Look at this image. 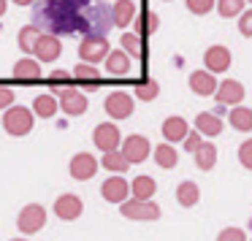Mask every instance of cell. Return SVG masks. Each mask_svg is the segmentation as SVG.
<instances>
[{"label": "cell", "instance_id": "6da1fadb", "mask_svg": "<svg viewBox=\"0 0 252 241\" xmlns=\"http://www.w3.org/2000/svg\"><path fill=\"white\" fill-rule=\"evenodd\" d=\"M33 25L52 35H106L114 28V14L103 0H38Z\"/></svg>", "mask_w": 252, "mask_h": 241}, {"label": "cell", "instance_id": "7a4b0ae2", "mask_svg": "<svg viewBox=\"0 0 252 241\" xmlns=\"http://www.w3.org/2000/svg\"><path fill=\"white\" fill-rule=\"evenodd\" d=\"M33 125H35V114L28 106H11V109L3 111V130H6L8 136L22 138L33 130Z\"/></svg>", "mask_w": 252, "mask_h": 241}, {"label": "cell", "instance_id": "3957f363", "mask_svg": "<svg viewBox=\"0 0 252 241\" xmlns=\"http://www.w3.org/2000/svg\"><path fill=\"white\" fill-rule=\"evenodd\" d=\"M111 55V46L106 35H84L82 44H79V60L90 62V65H98L106 62V57Z\"/></svg>", "mask_w": 252, "mask_h": 241}, {"label": "cell", "instance_id": "277c9868", "mask_svg": "<svg viewBox=\"0 0 252 241\" xmlns=\"http://www.w3.org/2000/svg\"><path fill=\"white\" fill-rule=\"evenodd\" d=\"M120 214L125 219H133V222H158L160 219V206L155 201H136V198H130V201H125L120 206Z\"/></svg>", "mask_w": 252, "mask_h": 241}, {"label": "cell", "instance_id": "5b68a950", "mask_svg": "<svg viewBox=\"0 0 252 241\" xmlns=\"http://www.w3.org/2000/svg\"><path fill=\"white\" fill-rule=\"evenodd\" d=\"M46 225V209L41 203H28L22 206V211L17 214V228L22 236H33L38 230H44Z\"/></svg>", "mask_w": 252, "mask_h": 241}, {"label": "cell", "instance_id": "8992f818", "mask_svg": "<svg viewBox=\"0 0 252 241\" xmlns=\"http://www.w3.org/2000/svg\"><path fill=\"white\" fill-rule=\"evenodd\" d=\"M122 133L120 127L114 125V122H100L98 127L93 130V144L100 149V152H117V149H122Z\"/></svg>", "mask_w": 252, "mask_h": 241}, {"label": "cell", "instance_id": "52a82bcc", "mask_svg": "<svg viewBox=\"0 0 252 241\" xmlns=\"http://www.w3.org/2000/svg\"><path fill=\"white\" fill-rule=\"evenodd\" d=\"M100 163L95 160V154L90 152H79L71 157V163H68V174H71V179L76 181H90L95 174H98Z\"/></svg>", "mask_w": 252, "mask_h": 241}, {"label": "cell", "instance_id": "ba28073f", "mask_svg": "<svg viewBox=\"0 0 252 241\" xmlns=\"http://www.w3.org/2000/svg\"><path fill=\"white\" fill-rule=\"evenodd\" d=\"M103 109H106V114L111 117V122L127 120V117L133 114V95L130 92H122V90H114V92L106 95Z\"/></svg>", "mask_w": 252, "mask_h": 241}, {"label": "cell", "instance_id": "9c48e42d", "mask_svg": "<svg viewBox=\"0 0 252 241\" xmlns=\"http://www.w3.org/2000/svg\"><path fill=\"white\" fill-rule=\"evenodd\" d=\"M122 154H125L127 160H130V165L133 163H144V160L149 157V154L155 152L152 149V144H149V138L147 136H138V133H133V136H127L125 141H122V149H120Z\"/></svg>", "mask_w": 252, "mask_h": 241}, {"label": "cell", "instance_id": "30bf717a", "mask_svg": "<svg viewBox=\"0 0 252 241\" xmlns=\"http://www.w3.org/2000/svg\"><path fill=\"white\" fill-rule=\"evenodd\" d=\"M57 95H60V109L65 111L68 117H82L84 111H87V106H90L87 95H84L82 90H76V87H63Z\"/></svg>", "mask_w": 252, "mask_h": 241}, {"label": "cell", "instance_id": "8fae6325", "mask_svg": "<svg viewBox=\"0 0 252 241\" xmlns=\"http://www.w3.org/2000/svg\"><path fill=\"white\" fill-rule=\"evenodd\" d=\"M100 195H103V201L122 206L125 201H130V181H125L122 176H117V174L109 176V179L100 184Z\"/></svg>", "mask_w": 252, "mask_h": 241}, {"label": "cell", "instance_id": "7c38bea8", "mask_svg": "<svg viewBox=\"0 0 252 241\" xmlns=\"http://www.w3.org/2000/svg\"><path fill=\"white\" fill-rule=\"evenodd\" d=\"M52 209H55L57 219H63V222H73V219L82 217L84 203H82V198L73 195V192H63V195L55 201V206H52Z\"/></svg>", "mask_w": 252, "mask_h": 241}, {"label": "cell", "instance_id": "4fadbf2b", "mask_svg": "<svg viewBox=\"0 0 252 241\" xmlns=\"http://www.w3.org/2000/svg\"><path fill=\"white\" fill-rule=\"evenodd\" d=\"M230 62H233V57H230V49L222 44H214L206 49V55H203V65H206V71H212L214 76L217 73H225L230 68Z\"/></svg>", "mask_w": 252, "mask_h": 241}, {"label": "cell", "instance_id": "5bb4252c", "mask_svg": "<svg viewBox=\"0 0 252 241\" xmlns=\"http://www.w3.org/2000/svg\"><path fill=\"white\" fill-rule=\"evenodd\" d=\"M244 95H247V90H244L241 82H236V79H222V84L217 87L214 98H217V103H222V106H241Z\"/></svg>", "mask_w": 252, "mask_h": 241}, {"label": "cell", "instance_id": "9a60e30c", "mask_svg": "<svg viewBox=\"0 0 252 241\" xmlns=\"http://www.w3.org/2000/svg\"><path fill=\"white\" fill-rule=\"evenodd\" d=\"M14 79L17 84H38L41 82V62L35 57H22L14 62Z\"/></svg>", "mask_w": 252, "mask_h": 241}, {"label": "cell", "instance_id": "2e32d148", "mask_svg": "<svg viewBox=\"0 0 252 241\" xmlns=\"http://www.w3.org/2000/svg\"><path fill=\"white\" fill-rule=\"evenodd\" d=\"M35 60L38 62H55L57 57L63 55V44H60V38L57 35H52V33H44L38 38V44H35Z\"/></svg>", "mask_w": 252, "mask_h": 241}, {"label": "cell", "instance_id": "e0dca14e", "mask_svg": "<svg viewBox=\"0 0 252 241\" xmlns=\"http://www.w3.org/2000/svg\"><path fill=\"white\" fill-rule=\"evenodd\" d=\"M160 133L168 144H185V138L190 136V122L185 117H168L160 127Z\"/></svg>", "mask_w": 252, "mask_h": 241}, {"label": "cell", "instance_id": "ac0fdd59", "mask_svg": "<svg viewBox=\"0 0 252 241\" xmlns=\"http://www.w3.org/2000/svg\"><path fill=\"white\" fill-rule=\"evenodd\" d=\"M220 87V82L214 79L212 71H192L190 73V90L195 95H201V98H209V95H214Z\"/></svg>", "mask_w": 252, "mask_h": 241}, {"label": "cell", "instance_id": "d6986e66", "mask_svg": "<svg viewBox=\"0 0 252 241\" xmlns=\"http://www.w3.org/2000/svg\"><path fill=\"white\" fill-rule=\"evenodd\" d=\"M195 130L206 138H217L222 133V117H217L214 111H201L195 117Z\"/></svg>", "mask_w": 252, "mask_h": 241}, {"label": "cell", "instance_id": "ffe728a7", "mask_svg": "<svg viewBox=\"0 0 252 241\" xmlns=\"http://www.w3.org/2000/svg\"><path fill=\"white\" fill-rule=\"evenodd\" d=\"M73 82L82 84V90H95L100 87V71L95 65H90V62H79L76 68H73Z\"/></svg>", "mask_w": 252, "mask_h": 241}, {"label": "cell", "instance_id": "44dd1931", "mask_svg": "<svg viewBox=\"0 0 252 241\" xmlns=\"http://www.w3.org/2000/svg\"><path fill=\"white\" fill-rule=\"evenodd\" d=\"M111 14H114V28H120V30H125L127 25H133V19L138 17L133 0H114Z\"/></svg>", "mask_w": 252, "mask_h": 241}, {"label": "cell", "instance_id": "7402d4cb", "mask_svg": "<svg viewBox=\"0 0 252 241\" xmlns=\"http://www.w3.org/2000/svg\"><path fill=\"white\" fill-rule=\"evenodd\" d=\"M106 71H109V76H127L130 73V55H127L125 49H114L109 57H106Z\"/></svg>", "mask_w": 252, "mask_h": 241}, {"label": "cell", "instance_id": "603a6c76", "mask_svg": "<svg viewBox=\"0 0 252 241\" xmlns=\"http://www.w3.org/2000/svg\"><path fill=\"white\" fill-rule=\"evenodd\" d=\"M30 109H33V114L41 117V120H52V117L57 114V109H60V100H57L55 95L44 92V95H35Z\"/></svg>", "mask_w": 252, "mask_h": 241}, {"label": "cell", "instance_id": "cb8c5ba5", "mask_svg": "<svg viewBox=\"0 0 252 241\" xmlns=\"http://www.w3.org/2000/svg\"><path fill=\"white\" fill-rule=\"evenodd\" d=\"M155 192H158V181L152 176H136L130 181V198L136 201H152Z\"/></svg>", "mask_w": 252, "mask_h": 241}, {"label": "cell", "instance_id": "d4e9b609", "mask_svg": "<svg viewBox=\"0 0 252 241\" xmlns=\"http://www.w3.org/2000/svg\"><path fill=\"white\" fill-rule=\"evenodd\" d=\"M192 160H195V168L201 171H212L217 165V147L212 141H203L201 147L192 152Z\"/></svg>", "mask_w": 252, "mask_h": 241}, {"label": "cell", "instance_id": "484cf974", "mask_svg": "<svg viewBox=\"0 0 252 241\" xmlns=\"http://www.w3.org/2000/svg\"><path fill=\"white\" fill-rule=\"evenodd\" d=\"M228 122H230L233 130L250 133L252 130V109L250 106H233V109L228 111Z\"/></svg>", "mask_w": 252, "mask_h": 241}, {"label": "cell", "instance_id": "4316f807", "mask_svg": "<svg viewBox=\"0 0 252 241\" xmlns=\"http://www.w3.org/2000/svg\"><path fill=\"white\" fill-rule=\"evenodd\" d=\"M201 201V187L195 184V181H179V187H176V203L185 209H192L195 203Z\"/></svg>", "mask_w": 252, "mask_h": 241}, {"label": "cell", "instance_id": "83f0119b", "mask_svg": "<svg viewBox=\"0 0 252 241\" xmlns=\"http://www.w3.org/2000/svg\"><path fill=\"white\" fill-rule=\"evenodd\" d=\"M152 157H155V163L160 165V168H165V171H171V168H176V163H179V152L174 149V144H158L155 147V152H152Z\"/></svg>", "mask_w": 252, "mask_h": 241}, {"label": "cell", "instance_id": "f1b7e54d", "mask_svg": "<svg viewBox=\"0 0 252 241\" xmlns=\"http://www.w3.org/2000/svg\"><path fill=\"white\" fill-rule=\"evenodd\" d=\"M41 35H44V30H41L38 25H25V28L17 33L19 49H22L25 55H33V52H35V44H38Z\"/></svg>", "mask_w": 252, "mask_h": 241}, {"label": "cell", "instance_id": "f546056e", "mask_svg": "<svg viewBox=\"0 0 252 241\" xmlns=\"http://www.w3.org/2000/svg\"><path fill=\"white\" fill-rule=\"evenodd\" d=\"M100 165H103L109 174H117V176H122L127 168H130V160L125 157V154L117 149V152H106L103 157H100Z\"/></svg>", "mask_w": 252, "mask_h": 241}, {"label": "cell", "instance_id": "4dcf8cb0", "mask_svg": "<svg viewBox=\"0 0 252 241\" xmlns=\"http://www.w3.org/2000/svg\"><path fill=\"white\" fill-rule=\"evenodd\" d=\"M133 22H136L133 28H136L138 35H152V33H158V28H160V17L155 11H141Z\"/></svg>", "mask_w": 252, "mask_h": 241}, {"label": "cell", "instance_id": "1f68e13d", "mask_svg": "<svg viewBox=\"0 0 252 241\" xmlns=\"http://www.w3.org/2000/svg\"><path fill=\"white\" fill-rule=\"evenodd\" d=\"M133 95H136L138 100H144V103L155 100V98L160 95L158 79H141V82H136V84H133Z\"/></svg>", "mask_w": 252, "mask_h": 241}, {"label": "cell", "instance_id": "d6a6232c", "mask_svg": "<svg viewBox=\"0 0 252 241\" xmlns=\"http://www.w3.org/2000/svg\"><path fill=\"white\" fill-rule=\"evenodd\" d=\"M120 46L130 57H136V60H138V57H144V41H141V35H138V33H122Z\"/></svg>", "mask_w": 252, "mask_h": 241}, {"label": "cell", "instance_id": "836d02e7", "mask_svg": "<svg viewBox=\"0 0 252 241\" xmlns=\"http://www.w3.org/2000/svg\"><path fill=\"white\" fill-rule=\"evenodd\" d=\"M217 11L222 19H233L244 14V0H217Z\"/></svg>", "mask_w": 252, "mask_h": 241}, {"label": "cell", "instance_id": "e575fe53", "mask_svg": "<svg viewBox=\"0 0 252 241\" xmlns=\"http://www.w3.org/2000/svg\"><path fill=\"white\" fill-rule=\"evenodd\" d=\"M71 82H73V73H68V71H52L49 73V87L55 90V92H60L63 87H71Z\"/></svg>", "mask_w": 252, "mask_h": 241}, {"label": "cell", "instance_id": "d590c367", "mask_svg": "<svg viewBox=\"0 0 252 241\" xmlns=\"http://www.w3.org/2000/svg\"><path fill=\"white\" fill-rule=\"evenodd\" d=\"M187 11L195 14V17H206L212 8H217V0H185Z\"/></svg>", "mask_w": 252, "mask_h": 241}, {"label": "cell", "instance_id": "8d00e7d4", "mask_svg": "<svg viewBox=\"0 0 252 241\" xmlns=\"http://www.w3.org/2000/svg\"><path fill=\"white\" fill-rule=\"evenodd\" d=\"M217 241H250L247 239V233L241 228H236V225H230V228H222L217 233Z\"/></svg>", "mask_w": 252, "mask_h": 241}, {"label": "cell", "instance_id": "74e56055", "mask_svg": "<svg viewBox=\"0 0 252 241\" xmlns=\"http://www.w3.org/2000/svg\"><path fill=\"white\" fill-rule=\"evenodd\" d=\"M239 163L244 165L247 171H252V138H247L239 147Z\"/></svg>", "mask_w": 252, "mask_h": 241}, {"label": "cell", "instance_id": "f35d334b", "mask_svg": "<svg viewBox=\"0 0 252 241\" xmlns=\"http://www.w3.org/2000/svg\"><path fill=\"white\" fill-rule=\"evenodd\" d=\"M239 33L244 35V38H252V8H247L239 17Z\"/></svg>", "mask_w": 252, "mask_h": 241}, {"label": "cell", "instance_id": "ab89813d", "mask_svg": "<svg viewBox=\"0 0 252 241\" xmlns=\"http://www.w3.org/2000/svg\"><path fill=\"white\" fill-rule=\"evenodd\" d=\"M11 106H14V90H8V87L0 84V111L11 109Z\"/></svg>", "mask_w": 252, "mask_h": 241}, {"label": "cell", "instance_id": "60d3db41", "mask_svg": "<svg viewBox=\"0 0 252 241\" xmlns=\"http://www.w3.org/2000/svg\"><path fill=\"white\" fill-rule=\"evenodd\" d=\"M201 144H203V141H201V133H198V130L192 133V130H190V136L185 138V149H187V152H195Z\"/></svg>", "mask_w": 252, "mask_h": 241}, {"label": "cell", "instance_id": "b9f144b4", "mask_svg": "<svg viewBox=\"0 0 252 241\" xmlns=\"http://www.w3.org/2000/svg\"><path fill=\"white\" fill-rule=\"evenodd\" d=\"M11 3H17V6H35V0H11Z\"/></svg>", "mask_w": 252, "mask_h": 241}, {"label": "cell", "instance_id": "7bdbcfd3", "mask_svg": "<svg viewBox=\"0 0 252 241\" xmlns=\"http://www.w3.org/2000/svg\"><path fill=\"white\" fill-rule=\"evenodd\" d=\"M214 114H217V117H222V114H225V106H222V103H217V109H214Z\"/></svg>", "mask_w": 252, "mask_h": 241}, {"label": "cell", "instance_id": "ee69618b", "mask_svg": "<svg viewBox=\"0 0 252 241\" xmlns=\"http://www.w3.org/2000/svg\"><path fill=\"white\" fill-rule=\"evenodd\" d=\"M6 8H8V3H6V0H0V17L6 14Z\"/></svg>", "mask_w": 252, "mask_h": 241}, {"label": "cell", "instance_id": "f6af8a7d", "mask_svg": "<svg viewBox=\"0 0 252 241\" xmlns=\"http://www.w3.org/2000/svg\"><path fill=\"white\" fill-rule=\"evenodd\" d=\"M11 241H28V239H25V236H17V239H11Z\"/></svg>", "mask_w": 252, "mask_h": 241}, {"label": "cell", "instance_id": "bcb514c9", "mask_svg": "<svg viewBox=\"0 0 252 241\" xmlns=\"http://www.w3.org/2000/svg\"><path fill=\"white\" fill-rule=\"evenodd\" d=\"M247 3H252V0H247Z\"/></svg>", "mask_w": 252, "mask_h": 241}, {"label": "cell", "instance_id": "7dc6e473", "mask_svg": "<svg viewBox=\"0 0 252 241\" xmlns=\"http://www.w3.org/2000/svg\"><path fill=\"white\" fill-rule=\"evenodd\" d=\"M250 241H252V239H250Z\"/></svg>", "mask_w": 252, "mask_h": 241}]
</instances>
